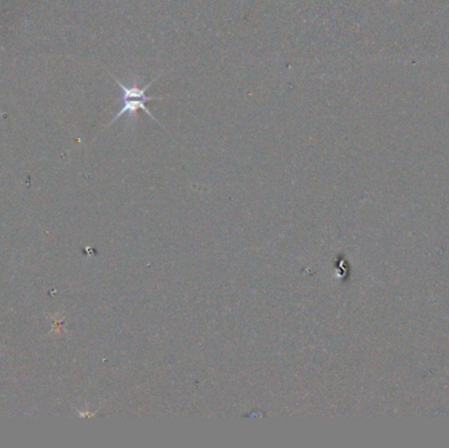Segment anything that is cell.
<instances>
[{
	"label": "cell",
	"mask_w": 449,
	"mask_h": 448,
	"mask_svg": "<svg viewBox=\"0 0 449 448\" xmlns=\"http://www.w3.org/2000/svg\"><path fill=\"white\" fill-rule=\"evenodd\" d=\"M161 77V74L159 75H156V78L153 79L147 86L144 87V88H141V87H137L136 85L134 86H125L124 83H121L119 79L116 78L114 75H112V78L114 79V82L119 85V87L121 88L122 92H124V105H122L121 110L119 111V113L116 114V117L113 119L111 122H109V125H112L114 121L119 120L121 116H124L125 113H130V114H136V113L139 112V111H145V112L153 119V120L158 122L159 125H162V122H159V121L156 120V117H154V114L151 113V111H148L147 110L146 102H154V100H162L163 102L164 97H153V96H147L146 91L148 87L151 86L154 82H156V79Z\"/></svg>",
	"instance_id": "obj_1"
}]
</instances>
